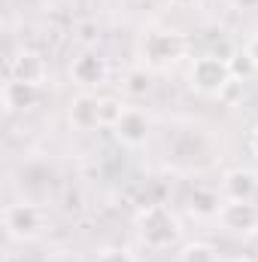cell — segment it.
I'll return each instance as SVG.
<instances>
[{"label": "cell", "mask_w": 258, "mask_h": 262, "mask_svg": "<svg viewBox=\"0 0 258 262\" xmlns=\"http://www.w3.org/2000/svg\"><path fill=\"white\" fill-rule=\"evenodd\" d=\"M137 232L140 241L152 250H164L179 238V223L164 204H149L137 213Z\"/></svg>", "instance_id": "obj_1"}, {"label": "cell", "mask_w": 258, "mask_h": 262, "mask_svg": "<svg viewBox=\"0 0 258 262\" xmlns=\"http://www.w3.org/2000/svg\"><path fill=\"white\" fill-rule=\"evenodd\" d=\"M3 226H6V235L12 241H31L43 229V213L31 201H15L3 210Z\"/></svg>", "instance_id": "obj_2"}, {"label": "cell", "mask_w": 258, "mask_h": 262, "mask_svg": "<svg viewBox=\"0 0 258 262\" xmlns=\"http://www.w3.org/2000/svg\"><path fill=\"white\" fill-rule=\"evenodd\" d=\"M192 85L203 95H219L234 76L228 70V58H219V55H200L192 64V73H189Z\"/></svg>", "instance_id": "obj_3"}, {"label": "cell", "mask_w": 258, "mask_h": 262, "mask_svg": "<svg viewBox=\"0 0 258 262\" xmlns=\"http://www.w3.org/2000/svg\"><path fill=\"white\" fill-rule=\"evenodd\" d=\"M143 55L152 64H170V61H176L183 55V37L173 34V31H155V34L146 37Z\"/></svg>", "instance_id": "obj_4"}, {"label": "cell", "mask_w": 258, "mask_h": 262, "mask_svg": "<svg viewBox=\"0 0 258 262\" xmlns=\"http://www.w3.org/2000/svg\"><path fill=\"white\" fill-rule=\"evenodd\" d=\"M219 220H222L225 229L246 235V232L258 229V207L252 201H225L222 210H219Z\"/></svg>", "instance_id": "obj_5"}, {"label": "cell", "mask_w": 258, "mask_h": 262, "mask_svg": "<svg viewBox=\"0 0 258 262\" xmlns=\"http://www.w3.org/2000/svg\"><path fill=\"white\" fill-rule=\"evenodd\" d=\"M113 131H116V137H119L125 146H140V143H146V137H149V119H146L143 110L125 107L122 119L113 125Z\"/></svg>", "instance_id": "obj_6"}, {"label": "cell", "mask_w": 258, "mask_h": 262, "mask_svg": "<svg viewBox=\"0 0 258 262\" xmlns=\"http://www.w3.org/2000/svg\"><path fill=\"white\" fill-rule=\"evenodd\" d=\"M46 70H49V67H46V61H43V55H40V52L21 49V52L12 58V64H9V79L40 85V82L46 79Z\"/></svg>", "instance_id": "obj_7"}, {"label": "cell", "mask_w": 258, "mask_h": 262, "mask_svg": "<svg viewBox=\"0 0 258 262\" xmlns=\"http://www.w3.org/2000/svg\"><path fill=\"white\" fill-rule=\"evenodd\" d=\"M70 73H73V79L79 82V85H100L104 79H107V61L97 55V52H82L73 67H70Z\"/></svg>", "instance_id": "obj_8"}, {"label": "cell", "mask_w": 258, "mask_h": 262, "mask_svg": "<svg viewBox=\"0 0 258 262\" xmlns=\"http://www.w3.org/2000/svg\"><path fill=\"white\" fill-rule=\"evenodd\" d=\"M222 189H225V198H228V201H252V198H255V189H258V177L252 171L234 168V171L225 174Z\"/></svg>", "instance_id": "obj_9"}, {"label": "cell", "mask_w": 258, "mask_h": 262, "mask_svg": "<svg viewBox=\"0 0 258 262\" xmlns=\"http://www.w3.org/2000/svg\"><path fill=\"white\" fill-rule=\"evenodd\" d=\"M100 101H94L91 95H76L70 101V125L79 131H91L100 125Z\"/></svg>", "instance_id": "obj_10"}, {"label": "cell", "mask_w": 258, "mask_h": 262, "mask_svg": "<svg viewBox=\"0 0 258 262\" xmlns=\"http://www.w3.org/2000/svg\"><path fill=\"white\" fill-rule=\"evenodd\" d=\"M40 85H34V82H18V79H9L6 85H3V104H6V110H31V107H37V101H40Z\"/></svg>", "instance_id": "obj_11"}, {"label": "cell", "mask_w": 258, "mask_h": 262, "mask_svg": "<svg viewBox=\"0 0 258 262\" xmlns=\"http://www.w3.org/2000/svg\"><path fill=\"white\" fill-rule=\"evenodd\" d=\"M189 207H192L194 216H219V210H222V198H219L216 189L197 186L192 195H189Z\"/></svg>", "instance_id": "obj_12"}, {"label": "cell", "mask_w": 258, "mask_h": 262, "mask_svg": "<svg viewBox=\"0 0 258 262\" xmlns=\"http://www.w3.org/2000/svg\"><path fill=\"white\" fill-rule=\"evenodd\" d=\"M179 262H216V250L210 244H203V241H192V244L183 247Z\"/></svg>", "instance_id": "obj_13"}, {"label": "cell", "mask_w": 258, "mask_h": 262, "mask_svg": "<svg viewBox=\"0 0 258 262\" xmlns=\"http://www.w3.org/2000/svg\"><path fill=\"white\" fill-rule=\"evenodd\" d=\"M149 89H152V79H149V73L146 70H131L128 76H125V92L134 95V98H143V95H149Z\"/></svg>", "instance_id": "obj_14"}, {"label": "cell", "mask_w": 258, "mask_h": 262, "mask_svg": "<svg viewBox=\"0 0 258 262\" xmlns=\"http://www.w3.org/2000/svg\"><path fill=\"white\" fill-rule=\"evenodd\" d=\"M228 70H231L234 79H246V76L255 73L258 67H255V61L249 58V52H234V55L228 58Z\"/></svg>", "instance_id": "obj_15"}, {"label": "cell", "mask_w": 258, "mask_h": 262, "mask_svg": "<svg viewBox=\"0 0 258 262\" xmlns=\"http://www.w3.org/2000/svg\"><path fill=\"white\" fill-rule=\"evenodd\" d=\"M100 125H116L119 119H122V113H125V104L119 101V98H100Z\"/></svg>", "instance_id": "obj_16"}, {"label": "cell", "mask_w": 258, "mask_h": 262, "mask_svg": "<svg viewBox=\"0 0 258 262\" xmlns=\"http://www.w3.org/2000/svg\"><path fill=\"white\" fill-rule=\"evenodd\" d=\"M97 262H134V256H131V250H125V247H104L97 253Z\"/></svg>", "instance_id": "obj_17"}, {"label": "cell", "mask_w": 258, "mask_h": 262, "mask_svg": "<svg viewBox=\"0 0 258 262\" xmlns=\"http://www.w3.org/2000/svg\"><path fill=\"white\" fill-rule=\"evenodd\" d=\"M79 31H82V34H79V40H85V43H88V40H94V31H97V28L88 21V25H82Z\"/></svg>", "instance_id": "obj_18"}, {"label": "cell", "mask_w": 258, "mask_h": 262, "mask_svg": "<svg viewBox=\"0 0 258 262\" xmlns=\"http://www.w3.org/2000/svg\"><path fill=\"white\" fill-rule=\"evenodd\" d=\"M246 52H249V58L255 61V67H258V34L249 40V46H246Z\"/></svg>", "instance_id": "obj_19"}, {"label": "cell", "mask_w": 258, "mask_h": 262, "mask_svg": "<svg viewBox=\"0 0 258 262\" xmlns=\"http://www.w3.org/2000/svg\"><path fill=\"white\" fill-rule=\"evenodd\" d=\"M237 9H258V0H231Z\"/></svg>", "instance_id": "obj_20"}, {"label": "cell", "mask_w": 258, "mask_h": 262, "mask_svg": "<svg viewBox=\"0 0 258 262\" xmlns=\"http://www.w3.org/2000/svg\"><path fill=\"white\" fill-rule=\"evenodd\" d=\"M170 3H173V6H192L194 0H170Z\"/></svg>", "instance_id": "obj_21"}, {"label": "cell", "mask_w": 258, "mask_h": 262, "mask_svg": "<svg viewBox=\"0 0 258 262\" xmlns=\"http://www.w3.org/2000/svg\"><path fill=\"white\" fill-rule=\"evenodd\" d=\"M252 149L258 152V128H255V134H252Z\"/></svg>", "instance_id": "obj_22"}, {"label": "cell", "mask_w": 258, "mask_h": 262, "mask_svg": "<svg viewBox=\"0 0 258 262\" xmlns=\"http://www.w3.org/2000/svg\"><path fill=\"white\" fill-rule=\"evenodd\" d=\"M231 262H252V259H246V256H240V259H231Z\"/></svg>", "instance_id": "obj_23"}]
</instances>
